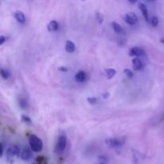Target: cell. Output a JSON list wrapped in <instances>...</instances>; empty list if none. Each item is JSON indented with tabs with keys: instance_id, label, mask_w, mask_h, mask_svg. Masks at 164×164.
Returning <instances> with one entry per match:
<instances>
[{
	"instance_id": "obj_1",
	"label": "cell",
	"mask_w": 164,
	"mask_h": 164,
	"mask_svg": "<svg viewBox=\"0 0 164 164\" xmlns=\"http://www.w3.org/2000/svg\"><path fill=\"white\" fill-rule=\"evenodd\" d=\"M29 143L33 151L38 152L42 149V142L35 135H31L29 138Z\"/></svg>"
},
{
	"instance_id": "obj_2",
	"label": "cell",
	"mask_w": 164,
	"mask_h": 164,
	"mask_svg": "<svg viewBox=\"0 0 164 164\" xmlns=\"http://www.w3.org/2000/svg\"><path fill=\"white\" fill-rule=\"evenodd\" d=\"M66 146H67V137L65 135H60L55 147V152L58 154L63 153V151L65 150Z\"/></svg>"
},
{
	"instance_id": "obj_3",
	"label": "cell",
	"mask_w": 164,
	"mask_h": 164,
	"mask_svg": "<svg viewBox=\"0 0 164 164\" xmlns=\"http://www.w3.org/2000/svg\"><path fill=\"white\" fill-rule=\"evenodd\" d=\"M124 20L126 23H128L130 25H135L138 22V18L135 13L129 12L125 15Z\"/></svg>"
},
{
	"instance_id": "obj_4",
	"label": "cell",
	"mask_w": 164,
	"mask_h": 164,
	"mask_svg": "<svg viewBox=\"0 0 164 164\" xmlns=\"http://www.w3.org/2000/svg\"><path fill=\"white\" fill-rule=\"evenodd\" d=\"M143 54H144V51L143 49L138 47V46H135V47H132L130 49V55H132V56H141Z\"/></svg>"
},
{
	"instance_id": "obj_5",
	"label": "cell",
	"mask_w": 164,
	"mask_h": 164,
	"mask_svg": "<svg viewBox=\"0 0 164 164\" xmlns=\"http://www.w3.org/2000/svg\"><path fill=\"white\" fill-rule=\"evenodd\" d=\"M142 67H143V63H142L141 60L139 58H135L132 60V67L133 69L135 71H139L141 70Z\"/></svg>"
},
{
	"instance_id": "obj_6",
	"label": "cell",
	"mask_w": 164,
	"mask_h": 164,
	"mask_svg": "<svg viewBox=\"0 0 164 164\" xmlns=\"http://www.w3.org/2000/svg\"><path fill=\"white\" fill-rule=\"evenodd\" d=\"M7 151L11 155H19L20 153V148L17 145H12L9 147Z\"/></svg>"
},
{
	"instance_id": "obj_7",
	"label": "cell",
	"mask_w": 164,
	"mask_h": 164,
	"mask_svg": "<svg viewBox=\"0 0 164 164\" xmlns=\"http://www.w3.org/2000/svg\"><path fill=\"white\" fill-rule=\"evenodd\" d=\"M139 10L141 11L142 14H143V17H144V19H145L146 21L149 22V18H148V12H147V6H145V4H143V3H139Z\"/></svg>"
},
{
	"instance_id": "obj_8",
	"label": "cell",
	"mask_w": 164,
	"mask_h": 164,
	"mask_svg": "<svg viewBox=\"0 0 164 164\" xmlns=\"http://www.w3.org/2000/svg\"><path fill=\"white\" fill-rule=\"evenodd\" d=\"M86 79V73L83 71H79L75 75V80L78 82H84Z\"/></svg>"
},
{
	"instance_id": "obj_9",
	"label": "cell",
	"mask_w": 164,
	"mask_h": 164,
	"mask_svg": "<svg viewBox=\"0 0 164 164\" xmlns=\"http://www.w3.org/2000/svg\"><path fill=\"white\" fill-rule=\"evenodd\" d=\"M65 49L67 52L71 53L73 52V51H75V43H74L73 42L70 41V40H67V41L66 42Z\"/></svg>"
},
{
	"instance_id": "obj_10",
	"label": "cell",
	"mask_w": 164,
	"mask_h": 164,
	"mask_svg": "<svg viewBox=\"0 0 164 164\" xmlns=\"http://www.w3.org/2000/svg\"><path fill=\"white\" fill-rule=\"evenodd\" d=\"M15 18L19 23H25L26 20L25 15H23V13L21 12V11H16V12L15 13Z\"/></svg>"
},
{
	"instance_id": "obj_11",
	"label": "cell",
	"mask_w": 164,
	"mask_h": 164,
	"mask_svg": "<svg viewBox=\"0 0 164 164\" xmlns=\"http://www.w3.org/2000/svg\"><path fill=\"white\" fill-rule=\"evenodd\" d=\"M58 28H59V24L55 20L51 21L47 25V30L49 31H55L58 30Z\"/></svg>"
},
{
	"instance_id": "obj_12",
	"label": "cell",
	"mask_w": 164,
	"mask_h": 164,
	"mask_svg": "<svg viewBox=\"0 0 164 164\" xmlns=\"http://www.w3.org/2000/svg\"><path fill=\"white\" fill-rule=\"evenodd\" d=\"M107 143L111 147H118V146L121 145V140L118 139H110L107 140Z\"/></svg>"
},
{
	"instance_id": "obj_13",
	"label": "cell",
	"mask_w": 164,
	"mask_h": 164,
	"mask_svg": "<svg viewBox=\"0 0 164 164\" xmlns=\"http://www.w3.org/2000/svg\"><path fill=\"white\" fill-rule=\"evenodd\" d=\"M112 25V28L115 31V32H116L117 34H122V28L120 27V25L118 24V23H116V22H113L111 23Z\"/></svg>"
},
{
	"instance_id": "obj_14",
	"label": "cell",
	"mask_w": 164,
	"mask_h": 164,
	"mask_svg": "<svg viewBox=\"0 0 164 164\" xmlns=\"http://www.w3.org/2000/svg\"><path fill=\"white\" fill-rule=\"evenodd\" d=\"M31 153L30 151V150L28 149H24L22 151L21 153V157L23 160H27L31 158Z\"/></svg>"
},
{
	"instance_id": "obj_15",
	"label": "cell",
	"mask_w": 164,
	"mask_h": 164,
	"mask_svg": "<svg viewBox=\"0 0 164 164\" xmlns=\"http://www.w3.org/2000/svg\"><path fill=\"white\" fill-rule=\"evenodd\" d=\"M105 73L108 78H111L116 74V71L115 69H112V68H109V69L106 70Z\"/></svg>"
},
{
	"instance_id": "obj_16",
	"label": "cell",
	"mask_w": 164,
	"mask_h": 164,
	"mask_svg": "<svg viewBox=\"0 0 164 164\" xmlns=\"http://www.w3.org/2000/svg\"><path fill=\"white\" fill-rule=\"evenodd\" d=\"M95 19L99 23H102L103 22V15H102L101 13L97 12L95 14Z\"/></svg>"
},
{
	"instance_id": "obj_17",
	"label": "cell",
	"mask_w": 164,
	"mask_h": 164,
	"mask_svg": "<svg viewBox=\"0 0 164 164\" xmlns=\"http://www.w3.org/2000/svg\"><path fill=\"white\" fill-rule=\"evenodd\" d=\"M9 76H10V75H9L8 71H6V70L4 69L1 70V77L3 79H7L9 78Z\"/></svg>"
},
{
	"instance_id": "obj_18",
	"label": "cell",
	"mask_w": 164,
	"mask_h": 164,
	"mask_svg": "<svg viewBox=\"0 0 164 164\" xmlns=\"http://www.w3.org/2000/svg\"><path fill=\"white\" fill-rule=\"evenodd\" d=\"M151 24L153 27H157L159 24V19L156 16H154L151 19Z\"/></svg>"
},
{
	"instance_id": "obj_19",
	"label": "cell",
	"mask_w": 164,
	"mask_h": 164,
	"mask_svg": "<svg viewBox=\"0 0 164 164\" xmlns=\"http://www.w3.org/2000/svg\"><path fill=\"white\" fill-rule=\"evenodd\" d=\"M124 75L126 77H128V78H132L133 77V72L129 69L124 70Z\"/></svg>"
},
{
	"instance_id": "obj_20",
	"label": "cell",
	"mask_w": 164,
	"mask_h": 164,
	"mask_svg": "<svg viewBox=\"0 0 164 164\" xmlns=\"http://www.w3.org/2000/svg\"><path fill=\"white\" fill-rule=\"evenodd\" d=\"M22 119H23V122H27V123H31V118H30L28 116L23 115L22 116Z\"/></svg>"
},
{
	"instance_id": "obj_21",
	"label": "cell",
	"mask_w": 164,
	"mask_h": 164,
	"mask_svg": "<svg viewBox=\"0 0 164 164\" xmlns=\"http://www.w3.org/2000/svg\"><path fill=\"white\" fill-rule=\"evenodd\" d=\"M87 100H88L89 103H91V104H95V103H97L96 98H88V99H87Z\"/></svg>"
},
{
	"instance_id": "obj_22",
	"label": "cell",
	"mask_w": 164,
	"mask_h": 164,
	"mask_svg": "<svg viewBox=\"0 0 164 164\" xmlns=\"http://www.w3.org/2000/svg\"><path fill=\"white\" fill-rule=\"evenodd\" d=\"M0 38H1V42H0V44L2 45V44H3V43H4V42H5V37L4 36H1V37H0Z\"/></svg>"
},
{
	"instance_id": "obj_23",
	"label": "cell",
	"mask_w": 164,
	"mask_h": 164,
	"mask_svg": "<svg viewBox=\"0 0 164 164\" xmlns=\"http://www.w3.org/2000/svg\"><path fill=\"white\" fill-rule=\"evenodd\" d=\"M128 1L130 2V3H135L138 0H128Z\"/></svg>"
},
{
	"instance_id": "obj_24",
	"label": "cell",
	"mask_w": 164,
	"mask_h": 164,
	"mask_svg": "<svg viewBox=\"0 0 164 164\" xmlns=\"http://www.w3.org/2000/svg\"><path fill=\"white\" fill-rule=\"evenodd\" d=\"M59 70H60V71H67V68L66 67H61V68H59Z\"/></svg>"
},
{
	"instance_id": "obj_25",
	"label": "cell",
	"mask_w": 164,
	"mask_h": 164,
	"mask_svg": "<svg viewBox=\"0 0 164 164\" xmlns=\"http://www.w3.org/2000/svg\"><path fill=\"white\" fill-rule=\"evenodd\" d=\"M149 1H155V0H149Z\"/></svg>"
}]
</instances>
